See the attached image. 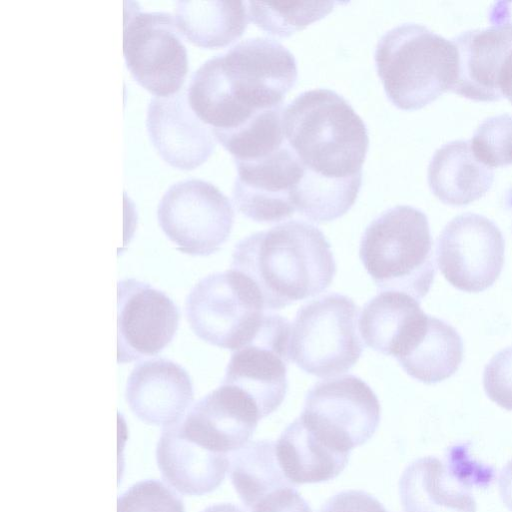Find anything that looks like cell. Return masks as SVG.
<instances>
[{"label":"cell","mask_w":512,"mask_h":512,"mask_svg":"<svg viewBox=\"0 0 512 512\" xmlns=\"http://www.w3.org/2000/svg\"><path fill=\"white\" fill-rule=\"evenodd\" d=\"M297 76L295 57L285 46L270 38H250L194 72L188 102L213 134L227 132L283 107Z\"/></svg>","instance_id":"obj_1"},{"label":"cell","mask_w":512,"mask_h":512,"mask_svg":"<svg viewBox=\"0 0 512 512\" xmlns=\"http://www.w3.org/2000/svg\"><path fill=\"white\" fill-rule=\"evenodd\" d=\"M231 269L256 284L266 310L271 311L325 291L336 274V263L318 227L290 220L240 240Z\"/></svg>","instance_id":"obj_2"},{"label":"cell","mask_w":512,"mask_h":512,"mask_svg":"<svg viewBox=\"0 0 512 512\" xmlns=\"http://www.w3.org/2000/svg\"><path fill=\"white\" fill-rule=\"evenodd\" d=\"M282 127L304 175L331 181L362 179L368 131L335 91L320 88L298 95L285 108Z\"/></svg>","instance_id":"obj_3"},{"label":"cell","mask_w":512,"mask_h":512,"mask_svg":"<svg viewBox=\"0 0 512 512\" xmlns=\"http://www.w3.org/2000/svg\"><path fill=\"white\" fill-rule=\"evenodd\" d=\"M385 93L401 110H418L454 87L459 55L452 40L417 23L385 32L375 50Z\"/></svg>","instance_id":"obj_4"},{"label":"cell","mask_w":512,"mask_h":512,"mask_svg":"<svg viewBox=\"0 0 512 512\" xmlns=\"http://www.w3.org/2000/svg\"><path fill=\"white\" fill-rule=\"evenodd\" d=\"M359 256L380 290L421 300L434 281L428 218L415 207L398 205L372 220L361 237Z\"/></svg>","instance_id":"obj_5"},{"label":"cell","mask_w":512,"mask_h":512,"mask_svg":"<svg viewBox=\"0 0 512 512\" xmlns=\"http://www.w3.org/2000/svg\"><path fill=\"white\" fill-rule=\"evenodd\" d=\"M358 312L355 302L339 293L303 305L291 325L289 361L319 378L349 371L363 351Z\"/></svg>","instance_id":"obj_6"},{"label":"cell","mask_w":512,"mask_h":512,"mask_svg":"<svg viewBox=\"0 0 512 512\" xmlns=\"http://www.w3.org/2000/svg\"><path fill=\"white\" fill-rule=\"evenodd\" d=\"M266 308L260 290L243 273H212L194 285L186 298L190 328L201 340L235 351L258 332Z\"/></svg>","instance_id":"obj_7"},{"label":"cell","mask_w":512,"mask_h":512,"mask_svg":"<svg viewBox=\"0 0 512 512\" xmlns=\"http://www.w3.org/2000/svg\"><path fill=\"white\" fill-rule=\"evenodd\" d=\"M123 55L133 78L156 97L179 92L188 73L183 34L167 12H141L125 2Z\"/></svg>","instance_id":"obj_8"},{"label":"cell","mask_w":512,"mask_h":512,"mask_svg":"<svg viewBox=\"0 0 512 512\" xmlns=\"http://www.w3.org/2000/svg\"><path fill=\"white\" fill-rule=\"evenodd\" d=\"M158 223L178 250L208 256L227 241L234 224L229 199L210 182L188 179L174 183L161 198Z\"/></svg>","instance_id":"obj_9"},{"label":"cell","mask_w":512,"mask_h":512,"mask_svg":"<svg viewBox=\"0 0 512 512\" xmlns=\"http://www.w3.org/2000/svg\"><path fill=\"white\" fill-rule=\"evenodd\" d=\"M300 417L333 447L350 453L373 436L381 407L371 387L348 374L315 384L305 396Z\"/></svg>","instance_id":"obj_10"},{"label":"cell","mask_w":512,"mask_h":512,"mask_svg":"<svg viewBox=\"0 0 512 512\" xmlns=\"http://www.w3.org/2000/svg\"><path fill=\"white\" fill-rule=\"evenodd\" d=\"M504 237L485 216L464 213L444 227L437 240L438 267L456 289L478 293L491 287L504 264Z\"/></svg>","instance_id":"obj_11"},{"label":"cell","mask_w":512,"mask_h":512,"mask_svg":"<svg viewBox=\"0 0 512 512\" xmlns=\"http://www.w3.org/2000/svg\"><path fill=\"white\" fill-rule=\"evenodd\" d=\"M290 331L287 318L268 312L256 335L233 351L221 382L251 397L262 418L273 413L287 393Z\"/></svg>","instance_id":"obj_12"},{"label":"cell","mask_w":512,"mask_h":512,"mask_svg":"<svg viewBox=\"0 0 512 512\" xmlns=\"http://www.w3.org/2000/svg\"><path fill=\"white\" fill-rule=\"evenodd\" d=\"M180 313L162 291L133 278L117 283V362L157 355L174 338Z\"/></svg>","instance_id":"obj_13"},{"label":"cell","mask_w":512,"mask_h":512,"mask_svg":"<svg viewBox=\"0 0 512 512\" xmlns=\"http://www.w3.org/2000/svg\"><path fill=\"white\" fill-rule=\"evenodd\" d=\"M234 162L237 177L232 197L240 213L263 223L279 222L294 214V194L304 170L287 141L263 157Z\"/></svg>","instance_id":"obj_14"},{"label":"cell","mask_w":512,"mask_h":512,"mask_svg":"<svg viewBox=\"0 0 512 512\" xmlns=\"http://www.w3.org/2000/svg\"><path fill=\"white\" fill-rule=\"evenodd\" d=\"M260 419L258 406L251 397L235 386L221 383L195 403L178 423L193 441L228 455L249 443Z\"/></svg>","instance_id":"obj_15"},{"label":"cell","mask_w":512,"mask_h":512,"mask_svg":"<svg viewBox=\"0 0 512 512\" xmlns=\"http://www.w3.org/2000/svg\"><path fill=\"white\" fill-rule=\"evenodd\" d=\"M146 128L160 157L180 170L202 165L215 148L211 128L189 105L187 87L170 96L153 97L147 108Z\"/></svg>","instance_id":"obj_16"},{"label":"cell","mask_w":512,"mask_h":512,"mask_svg":"<svg viewBox=\"0 0 512 512\" xmlns=\"http://www.w3.org/2000/svg\"><path fill=\"white\" fill-rule=\"evenodd\" d=\"M125 398L141 421L165 427L184 417L194 391L183 367L160 358L134 367L126 383Z\"/></svg>","instance_id":"obj_17"},{"label":"cell","mask_w":512,"mask_h":512,"mask_svg":"<svg viewBox=\"0 0 512 512\" xmlns=\"http://www.w3.org/2000/svg\"><path fill=\"white\" fill-rule=\"evenodd\" d=\"M452 41L458 50L459 69L451 91L473 101L500 100L499 76L512 52V21L504 19L468 30Z\"/></svg>","instance_id":"obj_18"},{"label":"cell","mask_w":512,"mask_h":512,"mask_svg":"<svg viewBox=\"0 0 512 512\" xmlns=\"http://www.w3.org/2000/svg\"><path fill=\"white\" fill-rule=\"evenodd\" d=\"M156 461L163 479L185 495L214 491L223 482L230 465L228 455L210 451L193 441L178 421L163 427Z\"/></svg>","instance_id":"obj_19"},{"label":"cell","mask_w":512,"mask_h":512,"mask_svg":"<svg viewBox=\"0 0 512 512\" xmlns=\"http://www.w3.org/2000/svg\"><path fill=\"white\" fill-rule=\"evenodd\" d=\"M404 512H476L471 487L447 462L427 456L410 463L399 479Z\"/></svg>","instance_id":"obj_20"},{"label":"cell","mask_w":512,"mask_h":512,"mask_svg":"<svg viewBox=\"0 0 512 512\" xmlns=\"http://www.w3.org/2000/svg\"><path fill=\"white\" fill-rule=\"evenodd\" d=\"M275 451L281 470L294 485L332 480L344 470L350 457L349 452L329 444L300 416L282 432Z\"/></svg>","instance_id":"obj_21"},{"label":"cell","mask_w":512,"mask_h":512,"mask_svg":"<svg viewBox=\"0 0 512 512\" xmlns=\"http://www.w3.org/2000/svg\"><path fill=\"white\" fill-rule=\"evenodd\" d=\"M493 180V170L476 159L467 140L443 144L428 166L430 190L441 202L451 206H464L480 199Z\"/></svg>","instance_id":"obj_22"},{"label":"cell","mask_w":512,"mask_h":512,"mask_svg":"<svg viewBox=\"0 0 512 512\" xmlns=\"http://www.w3.org/2000/svg\"><path fill=\"white\" fill-rule=\"evenodd\" d=\"M247 2L178 1L175 18L183 36L202 48H222L236 41L249 21Z\"/></svg>","instance_id":"obj_23"},{"label":"cell","mask_w":512,"mask_h":512,"mask_svg":"<svg viewBox=\"0 0 512 512\" xmlns=\"http://www.w3.org/2000/svg\"><path fill=\"white\" fill-rule=\"evenodd\" d=\"M425 313L414 297L384 291L369 300L359 318V331L371 349L394 356L398 346Z\"/></svg>","instance_id":"obj_24"},{"label":"cell","mask_w":512,"mask_h":512,"mask_svg":"<svg viewBox=\"0 0 512 512\" xmlns=\"http://www.w3.org/2000/svg\"><path fill=\"white\" fill-rule=\"evenodd\" d=\"M462 359L463 342L459 333L447 322L429 315L422 334L397 361L412 378L434 384L451 377Z\"/></svg>","instance_id":"obj_25"},{"label":"cell","mask_w":512,"mask_h":512,"mask_svg":"<svg viewBox=\"0 0 512 512\" xmlns=\"http://www.w3.org/2000/svg\"><path fill=\"white\" fill-rule=\"evenodd\" d=\"M229 475L235 491L248 510L278 489L295 486L280 468L275 442L258 440L230 454Z\"/></svg>","instance_id":"obj_26"},{"label":"cell","mask_w":512,"mask_h":512,"mask_svg":"<svg viewBox=\"0 0 512 512\" xmlns=\"http://www.w3.org/2000/svg\"><path fill=\"white\" fill-rule=\"evenodd\" d=\"M283 112V107L268 110L243 126L216 133L214 137L233 156L234 161L263 157L286 142L282 127Z\"/></svg>","instance_id":"obj_27"},{"label":"cell","mask_w":512,"mask_h":512,"mask_svg":"<svg viewBox=\"0 0 512 512\" xmlns=\"http://www.w3.org/2000/svg\"><path fill=\"white\" fill-rule=\"evenodd\" d=\"M339 1H248L250 20L261 30L277 37H288L328 15Z\"/></svg>","instance_id":"obj_28"},{"label":"cell","mask_w":512,"mask_h":512,"mask_svg":"<svg viewBox=\"0 0 512 512\" xmlns=\"http://www.w3.org/2000/svg\"><path fill=\"white\" fill-rule=\"evenodd\" d=\"M476 159L489 168L512 164V115L500 114L485 119L470 141Z\"/></svg>","instance_id":"obj_29"},{"label":"cell","mask_w":512,"mask_h":512,"mask_svg":"<svg viewBox=\"0 0 512 512\" xmlns=\"http://www.w3.org/2000/svg\"><path fill=\"white\" fill-rule=\"evenodd\" d=\"M117 512H185L178 494L156 479L140 481L117 499Z\"/></svg>","instance_id":"obj_30"},{"label":"cell","mask_w":512,"mask_h":512,"mask_svg":"<svg viewBox=\"0 0 512 512\" xmlns=\"http://www.w3.org/2000/svg\"><path fill=\"white\" fill-rule=\"evenodd\" d=\"M483 387L491 401L512 411V346L500 350L485 366Z\"/></svg>","instance_id":"obj_31"},{"label":"cell","mask_w":512,"mask_h":512,"mask_svg":"<svg viewBox=\"0 0 512 512\" xmlns=\"http://www.w3.org/2000/svg\"><path fill=\"white\" fill-rule=\"evenodd\" d=\"M319 512H387L383 504L363 490H345L330 497Z\"/></svg>","instance_id":"obj_32"},{"label":"cell","mask_w":512,"mask_h":512,"mask_svg":"<svg viewBox=\"0 0 512 512\" xmlns=\"http://www.w3.org/2000/svg\"><path fill=\"white\" fill-rule=\"evenodd\" d=\"M250 512H312V510L295 486H288L270 493Z\"/></svg>","instance_id":"obj_33"},{"label":"cell","mask_w":512,"mask_h":512,"mask_svg":"<svg viewBox=\"0 0 512 512\" xmlns=\"http://www.w3.org/2000/svg\"><path fill=\"white\" fill-rule=\"evenodd\" d=\"M498 487L502 502L512 512V459L501 469Z\"/></svg>","instance_id":"obj_34"},{"label":"cell","mask_w":512,"mask_h":512,"mask_svg":"<svg viewBox=\"0 0 512 512\" xmlns=\"http://www.w3.org/2000/svg\"><path fill=\"white\" fill-rule=\"evenodd\" d=\"M499 89L502 97L512 103V52L506 58L499 76Z\"/></svg>","instance_id":"obj_35"},{"label":"cell","mask_w":512,"mask_h":512,"mask_svg":"<svg viewBox=\"0 0 512 512\" xmlns=\"http://www.w3.org/2000/svg\"><path fill=\"white\" fill-rule=\"evenodd\" d=\"M202 512H245L238 506L231 503H219L208 506Z\"/></svg>","instance_id":"obj_36"},{"label":"cell","mask_w":512,"mask_h":512,"mask_svg":"<svg viewBox=\"0 0 512 512\" xmlns=\"http://www.w3.org/2000/svg\"><path fill=\"white\" fill-rule=\"evenodd\" d=\"M506 203L508 207L512 210V190H510L506 196Z\"/></svg>","instance_id":"obj_37"}]
</instances>
